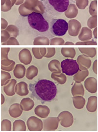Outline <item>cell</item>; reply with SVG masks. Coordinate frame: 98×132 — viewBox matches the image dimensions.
<instances>
[{"instance_id": "obj_3", "label": "cell", "mask_w": 98, "mask_h": 132, "mask_svg": "<svg viewBox=\"0 0 98 132\" xmlns=\"http://www.w3.org/2000/svg\"><path fill=\"white\" fill-rule=\"evenodd\" d=\"M48 11L63 13L68 9L70 0H41Z\"/></svg>"}, {"instance_id": "obj_5", "label": "cell", "mask_w": 98, "mask_h": 132, "mask_svg": "<svg viewBox=\"0 0 98 132\" xmlns=\"http://www.w3.org/2000/svg\"><path fill=\"white\" fill-rule=\"evenodd\" d=\"M62 72L68 76H73L79 71V65L76 60L67 59L61 63Z\"/></svg>"}, {"instance_id": "obj_4", "label": "cell", "mask_w": 98, "mask_h": 132, "mask_svg": "<svg viewBox=\"0 0 98 132\" xmlns=\"http://www.w3.org/2000/svg\"><path fill=\"white\" fill-rule=\"evenodd\" d=\"M69 26L65 20L60 18L54 19L50 23V31L54 36H63L67 32Z\"/></svg>"}, {"instance_id": "obj_2", "label": "cell", "mask_w": 98, "mask_h": 132, "mask_svg": "<svg viewBox=\"0 0 98 132\" xmlns=\"http://www.w3.org/2000/svg\"><path fill=\"white\" fill-rule=\"evenodd\" d=\"M28 21L31 28L40 32H45L49 29V24L42 14L32 12L28 16Z\"/></svg>"}, {"instance_id": "obj_1", "label": "cell", "mask_w": 98, "mask_h": 132, "mask_svg": "<svg viewBox=\"0 0 98 132\" xmlns=\"http://www.w3.org/2000/svg\"><path fill=\"white\" fill-rule=\"evenodd\" d=\"M29 88L32 96L41 101H51L57 95V86L50 80H39L35 84H30Z\"/></svg>"}]
</instances>
